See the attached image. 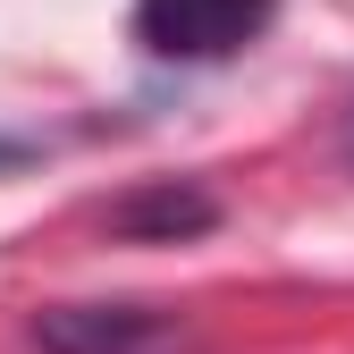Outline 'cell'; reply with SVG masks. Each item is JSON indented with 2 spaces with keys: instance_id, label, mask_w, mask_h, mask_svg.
Masks as SVG:
<instances>
[{
  "instance_id": "obj_1",
  "label": "cell",
  "mask_w": 354,
  "mask_h": 354,
  "mask_svg": "<svg viewBox=\"0 0 354 354\" xmlns=\"http://www.w3.org/2000/svg\"><path fill=\"white\" fill-rule=\"evenodd\" d=\"M279 0H136V42L152 59H236L270 34Z\"/></svg>"
},
{
  "instance_id": "obj_2",
  "label": "cell",
  "mask_w": 354,
  "mask_h": 354,
  "mask_svg": "<svg viewBox=\"0 0 354 354\" xmlns=\"http://www.w3.org/2000/svg\"><path fill=\"white\" fill-rule=\"evenodd\" d=\"M42 354H169L177 321L144 313V304H59V313L34 321Z\"/></svg>"
},
{
  "instance_id": "obj_3",
  "label": "cell",
  "mask_w": 354,
  "mask_h": 354,
  "mask_svg": "<svg viewBox=\"0 0 354 354\" xmlns=\"http://www.w3.org/2000/svg\"><path fill=\"white\" fill-rule=\"evenodd\" d=\"M211 219H219V203L194 194V186H144V194H127L110 211V228L118 236H144V245H177V236H203Z\"/></svg>"
},
{
  "instance_id": "obj_4",
  "label": "cell",
  "mask_w": 354,
  "mask_h": 354,
  "mask_svg": "<svg viewBox=\"0 0 354 354\" xmlns=\"http://www.w3.org/2000/svg\"><path fill=\"white\" fill-rule=\"evenodd\" d=\"M26 160H34V144H26V136H0V177H9V169H26Z\"/></svg>"
},
{
  "instance_id": "obj_5",
  "label": "cell",
  "mask_w": 354,
  "mask_h": 354,
  "mask_svg": "<svg viewBox=\"0 0 354 354\" xmlns=\"http://www.w3.org/2000/svg\"><path fill=\"white\" fill-rule=\"evenodd\" d=\"M346 152H354V127H346Z\"/></svg>"
}]
</instances>
